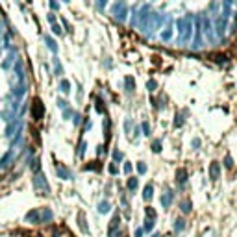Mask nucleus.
I'll list each match as a JSON object with an SVG mask.
<instances>
[{
    "label": "nucleus",
    "mask_w": 237,
    "mask_h": 237,
    "mask_svg": "<svg viewBox=\"0 0 237 237\" xmlns=\"http://www.w3.org/2000/svg\"><path fill=\"white\" fill-rule=\"evenodd\" d=\"M176 182L180 183V185H183V183L187 182V172H185L183 169H180V170L176 172Z\"/></svg>",
    "instance_id": "nucleus-4"
},
{
    "label": "nucleus",
    "mask_w": 237,
    "mask_h": 237,
    "mask_svg": "<svg viewBox=\"0 0 237 237\" xmlns=\"http://www.w3.org/2000/svg\"><path fill=\"white\" fill-rule=\"evenodd\" d=\"M209 174H211L213 180H217V178H219V174H220V165H219L217 161L211 163V167H209Z\"/></svg>",
    "instance_id": "nucleus-3"
},
{
    "label": "nucleus",
    "mask_w": 237,
    "mask_h": 237,
    "mask_svg": "<svg viewBox=\"0 0 237 237\" xmlns=\"http://www.w3.org/2000/svg\"><path fill=\"white\" fill-rule=\"evenodd\" d=\"M115 13L118 19H124V4H117L115 6Z\"/></svg>",
    "instance_id": "nucleus-6"
},
{
    "label": "nucleus",
    "mask_w": 237,
    "mask_h": 237,
    "mask_svg": "<svg viewBox=\"0 0 237 237\" xmlns=\"http://www.w3.org/2000/svg\"><path fill=\"white\" fill-rule=\"evenodd\" d=\"M143 131H144V135H148V133H150V126H148L146 122H143Z\"/></svg>",
    "instance_id": "nucleus-16"
},
{
    "label": "nucleus",
    "mask_w": 237,
    "mask_h": 237,
    "mask_svg": "<svg viewBox=\"0 0 237 237\" xmlns=\"http://www.w3.org/2000/svg\"><path fill=\"white\" fill-rule=\"evenodd\" d=\"M226 17H228V15H224V17H219V19H217V35H219V37L224 34V28H226Z\"/></svg>",
    "instance_id": "nucleus-2"
},
{
    "label": "nucleus",
    "mask_w": 237,
    "mask_h": 237,
    "mask_svg": "<svg viewBox=\"0 0 237 237\" xmlns=\"http://www.w3.org/2000/svg\"><path fill=\"white\" fill-rule=\"evenodd\" d=\"M183 226H185V224H183V220H176V224H174V228H176L178 232H182V230H183Z\"/></svg>",
    "instance_id": "nucleus-13"
},
{
    "label": "nucleus",
    "mask_w": 237,
    "mask_h": 237,
    "mask_svg": "<svg viewBox=\"0 0 237 237\" xmlns=\"http://www.w3.org/2000/svg\"><path fill=\"white\" fill-rule=\"evenodd\" d=\"M154 237H161V235H159V233H156V235H154Z\"/></svg>",
    "instance_id": "nucleus-22"
},
{
    "label": "nucleus",
    "mask_w": 237,
    "mask_h": 237,
    "mask_svg": "<svg viewBox=\"0 0 237 237\" xmlns=\"http://www.w3.org/2000/svg\"><path fill=\"white\" fill-rule=\"evenodd\" d=\"M148 215H150V219H152V220L156 219V211H154V209H150V207H146V217H148Z\"/></svg>",
    "instance_id": "nucleus-14"
},
{
    "label": "nucleus",
    "mask_w": 237,
    "mask_h": 237,
    "mask_svg": "<svg viewBox=\"0 0 237 237\" xmlns=\"http://www.w3.org/2000/svg\"><path fill=\"white\" fill-rule=\"evenodd\" d=\"M137 187V180H135V178H130V180H128V189H135Z\"/></svg>",
    "instance_id": "nucleus-10"
},
{
    "label": "nucleus",
    "mask_w": 237,
    "mask_h": 237,
    "mask_svg": "<svg viewBox=\"0 0 237 237\" xmlns=\"http://www.w3.org/2000/svg\"><path fill=\"white\" fill-rule=\"evenodd\" d=\"M170 37H172V32H170V30H167V32L161 34V39H165V41H169Z\"/></svg>",
    "instance_id": "nucleus-11"
},
{
    "label": "nucleus",
    "mask_w": 237,
    "mask_h": 237,
    "mask_svg": "<svg viewBox=\"0 0 237 237\" xmlns=\"http://www.w3.org/2000/svg\"><path fill=\"white\" fill-rule=\"evenodd\" d=\"M182 211H183V213H189V211H191V204H189V202H183V204H182Z\"/></svg>",
    "instance_id": "nucleus-12"
},
{
    "label": "nucleus",
    "mask_w": 237,
    "mask_h": 237,
    "mask_svg": "<svg viewBox=\"0 0 237 237\" xmlns=\"http://www.w3.org/2000/svg\"><path fill=\"white\" fill-rule=\"evenodd\" d=\"M133 85H135V83H133V78H131V76H128V78H126V91H131Z\"/></svg>",
    "instance_id": "nucleus-9"
},
{
    "label": "nucleus",
    "mask_w": 237,
    "mask_h": 237,
    "mask_svg": "<svg viewBox=\"0 0 237 237\" xmlns=\"http://www.w3.org/2000/svg\"><path fill=\"white\" fill-rule=\"evenodd\" d=\"M152 228H154V220H152V219H146V220H144V230L150 232Z\"/></svg>",
    "instance_id": "nucleus-8"
},
{
    "label": "nucleus",
    "mask_w": 237,
    "mask_h": 237,
    "mask_svg": "<svg viewBox=\"0 0 237 237\" xmlns=\"http://www.w3.org/2000/svg\"><path fill=\"white\" fill-rule=\"evenodd\" d=\"M137 170L143 174V172H146V167H144V163H139V165H137Z\"/></svg>",
    "instance_id": "nucleus-17"
},
{
    "label": "nucleus",
    "mask_w": 237,
    "mask_h": 237,
    "mask_svg": "<svg viewBox=\"0 0 237 237\" xmlns=\"http://www.w3.org/2000/svg\"><path fill=\"white\" fill-rule=\"evenodd\" d=\"M124 170H126V172H130V170H131V165H130V163H126V165H124Z\"/></svg>",
    "instance_id": "nucleus-20"
},
{
    "label": "nucleus",
    "mask_w": 237,
    "mask_h": 237,
    "mask_svg": "<svg viewBox=\"0 0 237 237\" xmlns=\"http://www.w3.org/2000/svg\"><path fill=\"white\" fill-rule=\"evenodd\" d=\"M152 148H154V152H159V150H161V143H159V141H154Z\"/></svg>",
    "instance_id": "nucleus-15"
},
{
    "label": "nucleus",
    "mask_w": 237,
    "mask_h": 237,
    "mask_svg": "<svg viewBox=\"0 0 237 237\" xmlns=\"http://www.w3.org/2000/svg\"><path fill=\"white\" fill-rule=\"evenodd\" d=\"M108 209H109L108 204H100V211H108Z\"/></svg>",
    "instance_id": "nucleus-19"
},
{
    "label": "nucleus",
    "mask_w": 237,
    "mask_h": 237,
    "mask_svg": "<svg viewBox=\"0 0 237 237\" xmlns=\"http://www.w3.org/2000/svg\"><path fill=\"white\" fill-rule=\"evenodd\" d=\"M152 191H154V189H152V185H146V187H144V193H143L144 200H150V198H152Z\"/></svg>",
    "instance_id": "nucleus-7"
},
{
    "label": "nucleus",
    "mask_w": 237,
    "mask_h": 237,
    "mask_svg": "<svg viewBox=\"0 0 237 237\" xmlns=\"http://www.w3.org/2000/svg\"><path fill=\"white\" fill-rule=\"evenodd\" d=\"M224 165H226V167H228V169H230V167H232V165H233V163H232V157H230V156H228V157H226V161H224Z\"/></svg>",
    "instance_id": "nucleus-18"
},
{
    "label": "nucleus",
    "mask_w": 237,
    "mask_h": 237,
    "mask_svg": "<svg viewBox=\"0 0 237 237\" xmlns=\"http://www.w3.org/2000/svg\"><path fill=\"white\" fill-rule=\"evenodd\" d=\"M148 87H150V89H154V87H156V82H154V80H152V82H148Z\"/></svg>",
    "instance_id": "nucleus-21"
},
{
    "label": "nucleus",
    "mask_w": 237,
    "mask_h": 237,
    "mask_svg": "<svg viewBox=\"0 0 237 237\" xmlns=\"http://www.w3.org/2000/svg\"><path fill=\"white\" fill-rule=\"evenodd\" d=\"M178 32H180V41H189L191 39V19H178Z\"/></svg>",
    "instance_id": "nucleus-1"
},
{
    "label": "nucleus",
    "mask_w": 237,
    "mask_h": 237,
    "mask_svg": "<svg viewBox=\"0 0 237 237\" xmlns=\"http://www.w3.org/2000/svg\"><path fill=\"white\" fill-rule=\"evenodd\" d=\"M170 202H172V193H170V191H167L165 195L161 196V206H163V207H169V206H170Z\"/></svg>",
    "instance_id": "nucleus-5"
}]
</instances>
